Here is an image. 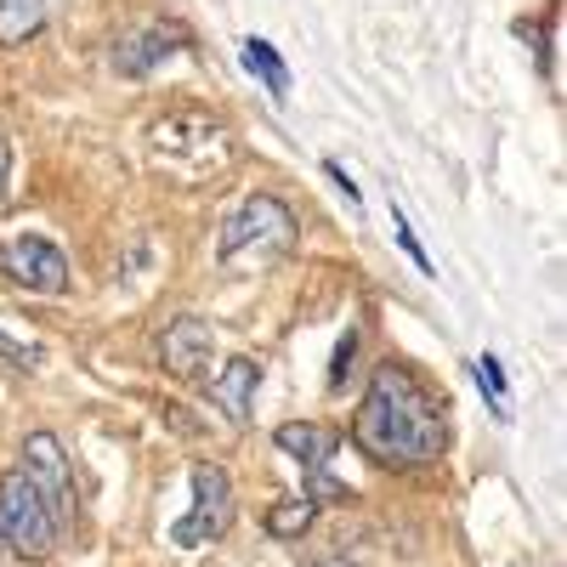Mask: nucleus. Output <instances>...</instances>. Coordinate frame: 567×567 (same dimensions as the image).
Returning <instances> with one entry per match:
<instances>
[{"instance_id": "nucleus-3", "label": "nucleus", "mask_w": 567, "mask_h": 567, "mask_svg": "<svg viewBox=\"0 0 567 567\" xmlns=\"http://www.w3.org/2000/svg\"><path fill=\"white\" fill-rule=\"evenodd\" d=\"M58 516L52 505H45V494L23 477V465H12L7 477H0V545H12L18 556L40 561V556H52L58 545Z\"/></svg>"}, {"instance_id": "nucleus-4", "label": "nucleus", "mask_w": 567, "mask_h": 567, "mask_svg": "<svg viewBox=\"0 0 567 567\" xmlns=\"http://www.w3.org/2000/svg\"><path fill=\"white\" fill-rule=\"evenodd\" d=\"M272 443H278L284 454L301 460V471H307V499H312V505H341V499H352V488H347L341 477H329V460H336V449H341V432L312 425V420H290V425H278V432H272Z\"/></svg>"}, {"instance_id": "nucleus-7", "label": "nucleus", "mask_w": 567, "mask_h": 567, "mask_svg": "<svg viewBox=\"0 0 567 567\" xmlns=\"http://www.w3.org/2000/svg\"><path fill=\"white\" fill-rule=\"evenodd\" d=\"M23 477L45 494V505H52L58 528L74 523V471H69V454L52 432H29L23 437Z\"/></svg>"}, {"instance_id": "nucleus-1", "label": "nucleus", "mask_w": 567, "mask_h": 567, "mask_svg": "<svg viewBox=\"0 0 567 567\" xmlns=\"http://www.w3.org/2000/svg\"><path fill=\"white\" fill-rule=\"evenodd\" d=\"M352 443L363 460L386 465V471H414V465L443 460L449 420H443L437 398L403 363H381L369 374V392L352 414Z\"/></svg>"}, {"instance_id": "nucleus-17", "label": "nucleus", "mask_w": 567, "mask_h": 567, "mask_svg": "<svg viewBox=\"0 0 567 567\" xmlns=\"http://www.w3.org/2000/svg\"><path fill=\"white\" fill-rule=\"evenodd\" d=\"M392 233H398V245H403V250L414 256V267H420V272H432V256L420 250V239H414V233H409V216H403L398 205H392Z\"/></svg>"}, {"instance_id": "nucleus-12", "label": "nucleus", "mask_w": 567, "mask_h": 567, "mask_svg": "<svg viewBox=\"0 0 567 567\" xmlns=\"http://www.w3.org/2000/svg\"><path fill=\"white\" fill-rule=\"evenodd\" d=\"M312 523H318V505H312L307 494H296V499H278V505L261 516V528H267L272 539H301Z\"/></svg>"}, {"instance_id": "nucleus-13", "label": "nucleus", "mask_w": 567, "mask_h": 567, "mask_svg": "<svg viewBox=\"0 0 567 567\" xmlns=\"http://www.w3.org/2000/svg\"><path fill=\"white\" fill-rule=\"evenodd\" d=\"M245 69H250V74H256V80H261V85L272 91V97H278V103H284V97H290V69H284V63H278V52H272V45H267V40H256V34L245 40Z\"/></svg>"}, {"instance_id": "nucleus-14", "label": "nucleus", "mask_w": 567, "mask_h": 567, "mask_svg": "<svg viewBox=\"0 0 567 567\" xmlns=\"http://www.w3.org/2000/svg\"><path fill=\"white\" fill-rule=\"evenodd\" d=\"M0 363H7V369H23V374H34V369L45 363V347H40L34 336H23V329H18L12 318H0Z\"/></svg>"}, {"instance_id": "nucleus-10", "label": "nucleus", "mask_w": 567, "mask_h": 567, "mask_svg": "<svg viewBox=\"0 0 567 567\" xmlns=\"http://www.w3.org/2000/svg\"><path fill=\"white\" fill-rule=\"evenodd\" d=\"M256 386H261V369H256V358H227L221 363V374L210 381V403L233 420V425H250V414H256Z\"/></svg>"}, {"instance_id": "nucleus-16", "label": "nucleus", "mask_w": 567, "mask_h": 567, "mask_svg": "<svg viewBox=\"0 0 567 567\" xmlns=\"http://www.w3.org/2000/svg\"><path fill=\"white\" fill-rule=\"evenodd\" d=\"M477 386H483V392L494 398V409L505 414V369H499V358H494V352H483V358H477Z\"/></svg>"}, {"instance_id": "nucleus-8", "label": "nucleus", "mask_w": 567, "mask_h": 567, "mask_svg": "<svg viewBox=\"0 0 567 567\" xmlns=\"http://www.w3.org/2000/svg\"><path fill=\"white\" fill-rule=\"evenodd\" d=\"M194 40L182 23H142V29H125L114 40V74L125 80H142V74H154L171 52H182V45Z\"/></svg>"}, {"instance_id": "nucleus-11", "label": "nucleus", "mask_w": 567, "mask_h": 567, "mask_svg": "<svg viewBox=\"0 0 567 567\" xmlns=\"http://www.w3.org/2000/svg\"><path fill=\"white\" fill-rule=\"evenodd\" d=\"M45 29V0H0V45H23Z\"/></svg>"}, {"instance_id": "nucleus-5", "label": "nucleus", "mask_w": 567, "mask_h": 567, "mask_svg": "<svg viewBox=\"0 0 567 567\" xmlns=\"http://www.w3.org/2000/svg\"><path fill=\"white\" fill-rule=\"evenodd\" d=\"M187 483H194V511L171 528V539L182 550H199V545H216L233 528V483H227V471L210 465V460H199L194 471H187Z\"/></svg>"}, {"instance_id": "nucleus-18", "label": "nucleus", "mask_w": 567, "mask_h": 567, "mask_svg": "<svg viewBox=\"0 0 567 567\" xmlns=\"http://www.w3.org/2000/svg\"><path fill=\"white\" fill-rule=\"evenodd\" d=\"M329 176H336V187H341V194H347V199H352V205H358V187H352V176H347V171H341V165H329Z\"/></svg>"}, {"instance_id": "nucleus-19", "label": "nucleus", "mask_w": 567, "mask_h": 567, "mask_svg": "<svg viewBox=\"0 0 567 567\" xmlns=\"http://www.w3.org/2000/svg\"><path fill=\"white\" fill-rule=\"evenodd\" d=\"M7 159H12V148L0 142V205H7Z\"/></svg>"}, {"instance_id": "nucleus-2", "label": "nucleus", "mask_w": 567, "mask_h": 567, "mask_svg": "<svg viewBox=\"0 0 567 567\" xmlns=\"http://www.w3.org/2000/svg\"><path fill=\"white\" fill-rule=\"evenodd\" d=\"M296 250V216L278 194H250L239 210L221 221L216 261L221 267H245V261H278Z\"/></svg>"}, {"instance_id": "nucleus-15", "label": "nucleus", "mask_w": 567, "mask_h": 567, "mask_svg": "<svg viewBox=\"0 0 567 567\" xmlns=\"http://www.w3.org/2000/svg\"><path fill=\"white\" fill-rule=\"evenodd\" d=\"M358 347H363V336H358V323L352 329H341V341H336V358H329V392H347V381H352V363H358Z\"/></svg>"}, {"instance_id": "nucleus-6", "label": "nucleus", "mask_w": 567, "mask_h": 567, "mask_svg": "<svg viewBox=\"0 0 567 567\" xmlns=\"http://www.w3.org/2000/svg\"><path fill=\"white\" fill-rule=\"evenodd\" d=\"M0 278L29 296H63L69 290V256L45 233H12L0 239Z\"/></svg>"}, {"instance_id": "nucleus-20", "label": "nucleus", "mask_w": 567, "mask_h": 567, "mask_svg": "<svg viewBox=\"0 0 567 567\" xmlns=\"http://www.w3.org/2000/svg\"><path fill=\"white\" fill-rule=\"evenodd\" d=\"M312 567H358V561H347V556H323V561H312Z\"/></svg>"}, {"instance_id": "nucleus-9", "label": "nucleus", "mask_w": 567, "mask_h": 567, "mask_svg": "<svg viewBox=\"0 0 567 567\" xmlns=\"http://www.w3.org/2000/svg\"><path fill=\"white\" fill-rule=\"evenodd\" d=\"M159 363L165 374H176V381H205V369H210V323L194 318V312H182L159 329Z\"/></svg>"}]
</instances>
